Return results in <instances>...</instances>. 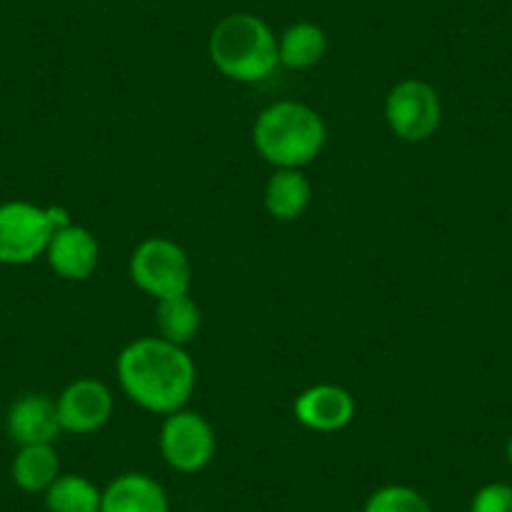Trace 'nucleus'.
Here are the masks:
<instances>
[{"label":"nucleus","instance_id":"obj_3","mask_svg":"<svg viewBox=\"0 0 512 512\" xmlns=\"http://www.w3.org/2000/svg\"><path fill=\"white\" fill-rule=\"evenodd\" d=\"M209 56L231 81L259 83L277 71L279 38L254 13H231L211 31Z\"/></svg>","mask_w":512,"mask_h":512},{"label":"nucleus","instance_id":"obj_14","mask_svg":"<svg viewBox=\"0 0 512 512\" xmlns=\"http://www.w3.org/2000/svg\"><path fill=\"white\" fill-rule=\"evenodd\" d=\"M11 475L16 487L31 495H43L61 475V460L53 445H26L18 447L13 457Z\"/></svg>","mask_w":512,"mask_h":512},{"label":"nucleus","instance_id":"obj_15","mask_svg":"<svg viewBox=\"0 0 512 512\" xmlns=\"http://www.w3.org/2000/svg\"><path fill=\"white\" fill-rule=\"evenodd\" d=\"M327 46V33L322 31V26L309 21L292 23L279 36V66L309 71L327 56Z\"/></svg>","mask_w":512,"mask_h":512},{"label":"nucleus","instance_id":"obj_4","mask_svg":"<svg viewBox=\"0 0 512 512\" xmlns=\"http://www.w3.org/2000/svg\"><path fill=\"white\" fill-rule=\"evenodd\" d=\"M128 274L131 282L156 302L176 294H189L191 277H194L184 246L164 236H151L136 246L128 262Z\"/></svg>","mask_w":512,"mask_h":512},{"label":"nucleus","instance_id":"obj_6","mask_svg":"<svg viewBox=\"0 0 512 512\" xmlns=\"http://www.w3.org/2000/svg\"><path fill=\"white\" fill-rule=\"evenodd\" d=\"M56 234L48 209L31 201L0 204V264L23 267L46 254Z\"/></svg>","mask_w":512,"mask_h":512},{"label":"nucleus","instance_id":"obj_5","mask_svg":"<svg viewBox=\"0 0 512 512\" xmlns=\"http://www.w3.org/2000/svg\"><path fill=\"white\" fill-rule=\"evenodd\" d=\"M384 118L397 139L422 144L437 134L442 123V101L435 88L420 78L397 83L384 103Z\"/></svg>","mask_w":512,"mask_h":512},{"label":"nucleus","instance_id":"obj_20","mask_svg":"<svg viewBox=\"0 0 512 512\" xmlns=\"http://www.w3.org/2000/svg\"><path fill=\"white\" fill-rule=\"evenodd\" d=\"M507 462H510V467H512V437H510V442H507Z\"/></svg>","mask_w":512,"mask_h":512},{"label":"nucleus","instance_id":"obj_11","mask_svg":"<svg viewBox=\"0 0 512 512\" xmlns=\"http://www.w3.org/2000/svg\"><path fill=\"white\" fill-rule=\"evenodd\" d=\"M46 259L53 272L68 282H83L91 277L101 259L98 241L86 226L71 224L51 236L46 249Z\"/></svg>","mask_w":512,"mask_h":512},{"label":"nucleus","instance_id":"obj_10","mask_svg":"<svg viewBox=\"0 0 512 512\" xmlns=\"http://www.w3.org/2000/svg\"><path fill=\"white\" fill-rule=\"evenodd\" d=\"M6 427L11 440L18 447L26 445H53L56 437L61 435L63 427L58 420L56 400L41 392L18 397L11 405L6 417Z\"/></svg>","mask_w":512,"mask_h":512},{"label":"nucleus","instance_id":"obj_9","mask_svg":"<svg viewBox=\"0 0 512 512\" xmlns=\"http://www.w3.org/2000/svg\"><path fill=\"white\" fill-rule=\"evenodd\" d=\"M357 402L339 384H314L294 400V417L312 432H339L354 420Z\"/></svg>","mask_w":512,"mask_h":512},{"label":"nucleus","instance_id":"obj_16","mask_svg":"<svg viewBox=\"0 0 512 512\" xmlns=\"http://www.w3.org/2000/svg\"><path fill=\"white\" fill-rule=\"evenodd\" d=\"M156 322H159V337L186 347L194 342L201 329V309L191 294H176L156 302Z\"/></svg>","mask_w":512,"mask_h":512},{"label":"nucleus","instance_id":"obj_1","mask_svg":"<svg viewBox=\"0 0 512 512\" xmlns=\"http://www.w3.org/2000/svg\"><path fill=\"white\" fill-rule=\"evenodd\" d=\"M116 377L128 400L166 417L184 410L194 395L196 364L186 347L164 337H139L118 354Z\"/></svg>","mask_w":512,"mask_h":512},{"label":"nucleus","instance_id":"obj_8","mask_svg":"<svg viewBox=\"0 0 512 512\" xmlns=\"http://www.w3.org/2000/svg\"><path fill=\"white\" fill-rule=\"evenodd\" d=\"M58 420L63 432L91 435L98 432L113 415V395L101 379H76L58 395Z\"/></svg>","mask_w":512,"mask_h":512},{"label":"nucleus","instance_id":"obj_17","mask_svg":"<svg viewBox=\"0 0 512 512\" xmlns=\"http://www.w3.org/2000/svg\"><path fill=\"white\" fill-rule=\"evenodd\" d=\"M101 487L83 475H58L43 492L48 512H101Z\"/></svg>","mask_w":512,"mask_h":512},{"label":"nucleus","instance_id":"obj_7","mask_svg":"<svg viewBox=\"0 0 512 512\" xmlns=\"http://www.w3.org/2000/svg\"><path fill=\"white\" fill-rule=\"evenodd\" d=\"M161 457L166 465L184 475H194L211 465L216 455V432L199 412L179 410L166 415L159 435Z\"/></svg>","mask_w":512,"mask_h":512},{"label":"nucleus","instance_id":"obj_18","mask_svg":"<svg viewBox=\"0 0 512 512\" xmlns=\"http://www.w3.org/2000/svg\"><path fill=\"white\" fill-rule=\"evenodd\" d=\"M362 512H435L430 500L410 485H382L367 497Z\"/></svg>","mask_w":512,"mask_h":512},{"label":"nucleus","instance_id":"obj_2","mask_svg":"<svg viewBox=\"0 0 512 512\" xmlns=\"http://www.w3.org/2000/svg\"><path fill=\"white\" fill-rule=\"evenodd\" d=\"M256 154L274 169H304L322 154L327 126L312 106L299 101H277L254 121Z\"/></svg>","mask_w":512,"mask_h":512},{"label":"nucleus","instance_id":"obj_19","mask_svg":"<svg viewBox=\"0 0 512 512\" xmlns=\"http://www.w3.org/2000/svg\"><path fill=\"white\" fill-rule=\"evenodd\" d=\"M470 512H512V485L507 482H487L475 492Z\"/></svg>","mask_w":512,"mask_h":512},{"label":"nucleus","instance_id":"obj_13","mask_svg":"<svg viewBox=\"0 0 512 512\" xmlns=\"http://www.w3.org/2000/svg\"><path fill=\"white\" fill-rule=\"evenodd\" d=\"M312 204V181L302 169H277L264 189V206L277 221H297Z\"/></svg>","mask_w":512,"mask_h":512},{"label":"nucleus","instance_id":"obj_12","mask_svg":"<svg viewBox=\"0 0 512 512\" xmlns=\"http://www.w3.org/2000/svg\"><path fill=\"white\" fill-rule=\"evenodd\" d=\"M101 512H171V502L154 477L126 472L103 487Z\"/></svg>","mask_w":512,"mask_h":512}]
</instances>
